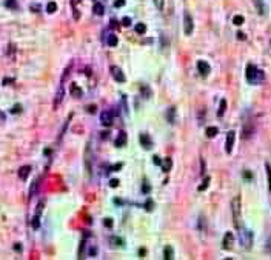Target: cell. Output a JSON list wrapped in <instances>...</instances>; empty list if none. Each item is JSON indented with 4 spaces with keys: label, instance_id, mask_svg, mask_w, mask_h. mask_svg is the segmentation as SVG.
Listing matches in <instances>:
<instances>
[{
    "label": "cell",
    "instance_id": "681fc988",
    "mask_svg": "<svg viewBox=\"0 0 271 260\" xmlns=\"http://www.w3.org/2000/svg\"><path fill=\"white\" fill-rule=\"evenodd\" d=\"M5 119H6V117H5V114L0 111V122H5Z\"/></svg>",
    "mask_w": 271,
    "mask_h": 260
},
{
    "label": "cell",
    "instance_id": "f907efd6",
    "mask_svg": "<svg viewBox=\"0 0 271 260\" xmlns=\"http://www.w3.org/2000/svg\"><path fill=\"white\" fill-rule=\"evenodd\" d=\"M243 177H248V178H253V175L250 173H243Z\"/></svg>",
    "mask_w": 271,
    "mask_h": 260
},
{
    "label": "cell",
    "instance_id": "ab89813d",
    "mask_svg": "<svg viewBox=\"0 0 271 260\" xmlns=\"http://www.w3.org/2000/svg\"><path fill=\"white\" fill-rule=\"evenodd\" d=\"M103 223H105V226H106V228H111V226H113V218H105V222H103Z\"/></svg>",
    "mask_w": 271,
    "mask_h": 260
},
{
    "label": "cell",
    "instance_id": "d590c367",
    "mask_svg": "<svg viewBox=\"0 0 271 260\" xmlns=\"http://www.w3.org/2000/svg\"><path fill=\"white\" fill-rule=\"evenodd\" d=\"M142 191H143V194H148V192L151 191V186L148 185V182H143V188H142Z\"/></svg>",
    "mask_w": 271,
    "mask_h": 260
},
{
    "label": "cell",
    "instance_id": "8992f818",
    "mask_svg": "<svg viewBox=\"0 0 271 260\" xmlns=\"http://www.w3.org/2000/svg\"><path fill=\"white\" fill-rule=\"evenodd\" d=\"M109 73H111V76L114 77V80H116V82H119V83H123V82L127 80V77H125L123 71H122L119 66H111V68H109Z\"/></svg>",
    "mask_w": 271,
    "mask_h": 260
},
{
    "label": "cell",
    "instance_id": "7dc6e473",
    "mask_svg": "<svg viewBox=\"0 0 271 260\" xmlns=\"http://www.w3.org/2000/svg\"><path fill=\"white\" fill-rule=\"evenodd\" d=\"M14 249L20 253V251H22V246H20V243H16V246H14Z\"/></svg>",
    "mask_w": 271,
    "mask_h": 260
},
{
    "label": "cell",
    "instance_id": "bcb514c9",
    "mask_svg": "<svg viewBox=\"0 0 271 260\" xmlns=\"http://www.w3.org/2000/svg\"><path fill=\"white\" fill-rule=\"evenodd\" d=\"M88 111H90L91 114H94V112H96V106H94V105H91V106H88Z\"/></svg>",
    "mask_w": 271,
    "mask_h": 260
},
{
    "label": "cell",
    "instance_id": "7bdbcfd3",
    "mask_svg": "<svg viewBox=\"0 0 271 260\" xmlns=\"http://www.w3.org/2000/svg\"><path fill=\"white\" fill-rule=\"evenodd\" d=\"M31 9H33V12H39V11H40V6H39V5H33Z\"/></svg>",
    "mask_w": 271,
    "mask_h": 260
},
{
    "label": "cell",
    "instance_id": "e0dca14e",
    "mask_svg": "<svg viewBox=\"0 0 271 260\" xmlns=\"http://www.w3.org/2000/svg\"><path fill=\"white\" fill-rule=\"evenodd\" d=\"M160 166H162L163 173H170L171 168H173V159H171V157H165V159L160 162Z\"/></svg>",
    "mask_w": 271,
    "mask_h": 260
},
{
    "label": "cell",
    "instance_id": "74e56055",
    "mask_svg": "<svg viewBox=\"0 0 271 260\" xmlns=\"http://www.w3.org/2000/svg\"><path fill=\"white\" fill-rule=\"evenodd\" d=\"M131 25V19L130 17H123L122 19V26H130Z\"/></svg>",
    "mask_w": 271,
    "mask_h": 260
},
{
    "label": "cell",
    "instance_id": "60d3db41",
    "mask_svg": "<svg viewBox=\"0 0 271 260\" xmlns=\"http://www.w3.org/2000/svg\"><path fill=\"white\" fill-rule=\"evenodd\" d=\"M123 5H125V0H116V3H114L116 8H120V6H123Z\"/></svg>",
    "mask_w": 271,
    "mask_h": 260
},
{
    "label": "cell",
    "instance_id": "d6986e66",
    "mask_svg": "<svg viewBox=\"0 0 271 260\" xmlns=\"http://www.w3.org/2000/svg\"><path fill=\"white\" fill-rule=\"evenodd\" d=\"M254 5H256V9L260 15H265L267 14V6H265V2L264 0H254Z\"/></svg>",
    "mask_w": 271,
    "mask_h": 260
},
{
    "label": "cell",
    "instance_id": "52a82bcc",
    "mask_svg": "<svg viewBox=\"0 0 271 260\" xmlns=\"http://www.w3.org/2000/svg\"><path fill=\"white\" fill-rule=\"evenodd\" d=\"M254 122H247L245 125H243V131H242V139L243 140H247V139H251L253 137V134H254Z\"/></svg>",
    "mask_w": 271,
    "mask_h": 260
},
{
    "label": "cell",
    "instance_id": "9c48e42d",
    "mask_svg": "<svg viewBox=\"0 0 271 260\" xmlns=\"http://www.w3.org/2000/svg\"><path fill=\"white\" fill-rule=\"evenodd\" d=\"M233 245H234V234H233L231 231H228L225 236H224V240H222V248H224V249H226V251H229V249H233Z\"/></svg>",
    "mask_w": 271,
    "mask_h": 260
},
{
    "label": "cell",
    "instance_id": "3957f363",
    "mask_svg": "<svg viewBox=\"0 0 271 260\" xmlns=\"http://www.w3.org/2000/svg\"><path fill=\"white\" fill-rule=\"evenodd\" d=\"M43 209H45V200H40V202H39V205H37V209H36V213H34L33 222H31L33 229H37V228L40 226V217H42Z\"/></svg>",
    "mask_w": 271,
    "mask_h": 260
},
{
    "label": "cell",
    "instance_id": "8fae6325",
    "mask_svg": "<svg viewBox=\"0 0 271 260\" xmlns=\"http://www.w3.org/2000/svg\"><path fill=\"white\" fill-rule=\"evenodd\" d=\"M197 69H199L200 76H203V77H207V76L210 74V71H211L210 63H207L205 60H199V62H197Z\"/></svg>",
    "mask_w": 271,
    "mask_h": 260
},
{
    "label": "cell",
    "instance_id": "d6a6232c",
    "mask_svg": "<svg viewBox=\"0 0 271 260\" xmlns=\"http://www.w3.org/2000/svg\"><path fill=\"white\" fill-rule=\"evenodd\" d=\"M243 22H245V19H243L242 15H234V19H233V23H234V25H237V26L243 25Z\"/></svg>",
    "mask_w": 271,
    "mask_h": 260
},
{
    "label": "cell",
    "instance_id": "83f0119b",
    "mask_svg": "<svg viewBox=\"0 0 271 260\" xmlns=\"http://www.w3.org/2000/svg\"><path fill=\"white\" fill-rule=\"evenodd\" d=\"M5 6L9 8V9H17L19 8V3L16 0H5Z\"/></svg>",
    "mask_w": 271,
    "mask_h": 260
},
{
    "label": "cell",
    "instance_id": "5b68a950",
    "mask_svg": "<svg viewBox=\"0 0 271 260\" xmlns=\"http://www.w3.org/2000/svg\"><path fill=\"white\" fill-rule=\"evenodd\" d=\"M85 168L88 175L92 174V149H91V143H87L85 148Z\"/></svg>",
    "mask_w": 271,
    "mask_h": 260
},
{
    "label": "cell",
    "instance_id": "ac0fdd59",
    "mask_svg": "<svg viewBox=\"0 0 271 260\" xmlns=\"http://www.w3.org/2000/svg\"><path fill=\"white\" fill-rule=\"evenodd\" d=\"M29 173H31V166H29V165L22 166V168L19 170V178H20V180H26L28 175H29Z\"/></svg>",
    "mask_w": 271,
    "mask_h": 260
},
{
    "label": "cell",
    "instance_id": "e575fe53",
    "mask_svg": "<svg viewBox=\"0 0 271 260\" xmlns=\"http://www.w3.org/2000/svg\"><path fill=\"white\" fill-rule=\"evenodd\" d=\"M154 5H156V8L159 11H162L163 9V5H165V0H154Z\"/></svg>",
    "mask_w": 271,
    "mask_h": 260
},
{
    "label": "cell",
    "instance_id": "ee69618b",
    "mask_svg": "<svg viewBox=\"0 0 271 260\" xmlns=\"http://www.w3.org/2000/svg\"><path fill=\"white\" fill-rule=\"evenodd\" d=\"M237 39H239V40H245V39H247V36H245L243 33H237Z\"/></svg>",
    "mask_w": 271,
    "mask_h": 260
},
{
    "label": "cell",
    "instance_id": "5bb4252c",
    "mask_svg": "<svg viewBox=\"0 0 271 260\" xmlns=\"http://www.w3.org/2000/svg\"><path fill=\"white\" fill-rule=\"evenodd\" d=\"M63 94H65V89H63V85H60L59 89H57V92H56V97H54V109H57L59 105L62 103V100H63Z\"/></svg>",
    "mask_w": 271,
    "mask_h": 260
},
{
    "label": "cell",
    "instance_id": "2e32d148",
    "mask_svg": "<svg viewBox=\"0 0 271 260\" xmlns=\"http://www.w3.org/2000/svg\"><path fill=\"white\" fill-rule=\"evenodd\" d=\"M127 142H128L127 132H123V131H122V132H119V137L116 139V142H114V143H116V146H117V148H122V146H125V145H127Z\"/></svg>",
    "mask_w": 271,
    "mask_h": 260
},
{
    "label": "cell",
    "instance_id": "484cf974",
    "mask_svg": "<svg viewBox=\"0 0 271 260\" xmlns=\"http://www.w3.org/2000/svg\"><path fill=\"white\" fill-rule=\"evenodd\" d=\"M136 33L140 34V36H143V34L146 33V25H145V23H137V25H136Z\"/></svg>",
    "mask_w": 271,
    "mask_h": 260
},
{
    "label": "cell",
    "instance_id": "f546056e",
    "mask_svg": "<svg viewBox=\"0 0 271 260\" xmlns=\"http://www.w3.org/2000/svg\"><path fill=\"white\" fill-rule=\"evenodd\" d=\"M210 182H211V178H210V177H205V178H203V182H202V185H200L197 189H199V191H205V189L210 186Z\"/></svg>",
    "mask_w": 271,
    "mask_h": 260
},
{
    "label": "cell",
    "instance_id": "f6af8a7d",
    "mask_svg": "<svg viewBox=\"0 0 271 260\" xmlns=\"http://www.w3.org/2000/svg\"><path fill=\"white\" fill-rule=\"evenodd\" d=\"M153 162H154L156 165H160V162H162V160H160V159L157 157V156H154V157H153Z\"/></svg>",
    "mask_w": 271,
    "mask_h": 260
},
{
    "label": "cell",
    "instance_id": "9a60e30c",
    "mask_svg": "<svg viewBox=\"0 0 271 260\" xmlns=\"http://www.w3.org/2000/svg\"><path fill=\"white\" fill-rule=\"evenodd\" d=\"M69 92H71V95H73V97H76V99H82V95H83L82 88L79 86L77 83H73V85H71V88H69Z\"/></svg>",
    "mask_w": 271,
    "mask_h": 260
},
{
    "label": "cell",
    "instance_id": "d4e9b609",
    "mask_svg": "<svg viewBox=\"0 0 271 260\" xmlns=\"http://www.w3.org/2000/svg\"><path fill=\"white\" fill-rule=\"evenodd\" d=\"M225 109H226V100L222 99L220 100V106H219V111H217V117H222L225 114Z\"/></svg>",
    "mask_w": 271,
    "mask_h": 260
},
{
    "label": "cell",
    "instance_id": "277c9868",
    "mask_svg": "<svg viewBox=\"0 0 271 260\" xmlns=\"http://www.w3.org/2000/svg\"><path fill=\"white\" fill-rule=\"evenodd\" d=\"M183 31H185V36H191L194 31V22L189 12L183 14Z\"/></svg>",
    "mask_w": 271,
    "mask_h": 260
},
{
    "label": "cell",
    "instance_id": "7c38bea8",
    "mask_svg": "<svg viewBox=\"0 0 271 260\" xmlns=\"http://www.w3.org/2000/svg\"><path fill=\"white\" fill-rule=\"evenodd\" d=\"M234 140H236V135H234V131H229L226 134V145H225V149L228 154L233 152V146H234Z\"/></svg>",
    "mask_w": 271,
    "mask_h": 260
},
{
    "label": "cell",
    "instance_id": "30bf717a",
    "mask_svg": "<svg viewBox=\"0 0 271 260\" xmlns=\"http://www.w3.org/2000/svg\"><path fill=\"white\" fill-rule=\"evenodd\" d=\"M240 240H242V245L247 249H250L251 248V243H253V234H251V231H242L240 232Z\"/></svg>",
    "mask_w": 271,
    "mask_h": 260
},
{
    "label": "cell",
    "instance_id": "b9f144b4",
    "mask_svg": "<svg viewBox=\"0 0 271 260\" xmlns=\"http://www.w3.org/2000/svg\"><path fill=\"white\" fill-rule=\"evenodd\" d=\"M120 168H122V163H117V165L111 166V168H109V171H117V170H120Z\"/></svg>",
    "mask_w": 271,
    "mask_h": 260
},
{
    "label": "cell",
    "instance_id": "8d00e7d4",
    "mask_svg": "<svg viewBox=\"0 0 271 260\" xmlns=\"http://www.w3.org/2000/svg\"><path fill=\"white\" fill-rule=\"evenodd\" d=\"M145 209H146V211H153V200H151V199L146 200V203H145Z\"/></svg>",
    "mask_w": 271,
    "mask_h": 260
},
{
    "label": "cell",
    "instance_id": "7a4b0ae2",
    "mask_svg": "<svg viewBox=\"0 0 271 260\" xmlns=\"http://www.w3.org/2000/svg\"><path fill=\"white\" fill-rule=\"evenodd\" d=\"M245 77H247V82H250L251 85H257L260 82H264L265 76L260 69H257L256 65H248L247 69H245Z\"/></svg>",
    "mask_w": 271,
    "mask_h": 260
},
{
    "label": "cell",
    "instance_id": "f35d334b",
    "mask_svg": "<svg viewBox=\"0 0 271 260\" xmlns=\"http://www.w3.org/2000/svg\"><path fill=\"white\" fill-rule=\"evenodd\" d=\"M109 186H111V188H117V186H119V180H117V178H113V180L109 182Z\"/></svg>",
    "mask_w": 271,
    "mask_h": 260
},
{
    "label": "cell",
    "instance_id": "6da1fadb",
    "mask_svg": "<svg viewBox=\"0 0 271 260\" xmlns=\"http://www.w3.org/2000/svg\"><path fill=\"white\" fill-rule=\"evenodd\" d=\"M231 213H233L234 226L240 231L242 229V203H240V196H234V199L231 200Z\"/></svg>",
    "mask_w": 271,
    "mask_h": 260
},
{
    "label": "cell",
    "instance_id": "44dd1931",
    "mask_svg": "<svg viewBox=\"0 0 271 260\" xmlns=\"http://www.w3.org/2000/svg\"><path fill=\"white\" fill-rule=\"evenodd\" d=\"M92 12H94L96 15H103V12H105L103 5H102V3H94V6H92Z\"/></svg>",
    "mask_w": 271,
    "mask_h": 260
},
{
    "label": "cell",
    "instance_id": "7402d4cb",
    "mask_svg": "<svg viewBox=\"0 0 271 260\" xmlns=\"http://www.w3.org/2000/svg\"><path fill=\"white\" fill-rule=\"evenodd\" d=\"M106 43H108V46H111V48L117 46V43H119V40H117V36L111 33V34L108 36V39H106Z\"/></svg>",
    "mask_w": 271,
    "mask_h": 260
},
{
    "label": "cell",
    "instance_id": "c3c4849f",
    "mask_svg": "<svg viewBox=\"0 0 271 260\" xmlns=\"http://www.w3.org/2000/svg\"><path fill=\"white\" fill-rule=\"evenodd\" d=\"M11 82H14V80H12V79H5V80H3V85H8V83H11Z\"/></svg>",
    "mask_w": 271,
    "mask_h": 260
},
{
    "label": "cell",
    "instance_id": "4dcf8cb0",
    "mask_svg": "<svg viewBox=\"0 0 271 260\" xmlns=\"http://www.w3.org/2000/svg\"><path fill=\"white\" fill-rule=\"evenodd\" d=\"M140 91H142V95H143L145 99H149V97H151V89H149V88H146L145 85H142V86H140Z\"/></svg>",
    "mask_w": 271,
    "mask_h": 260
},
{
    "label": "cell",
    "instance_id": "ba28073f",
    "mask_svg": "<svg viewBox=\"0 0 271 260\" xmlns=\"http://www.w3.org/2000/svg\"><path fill=\"white\" fill-rule=\"evenodd\" d=\"M100 122H102V125L106 126V128L113 125V114H111L109 109H103V111L100 112Z\"/></svg>",
    "mask_w": 271,
    "mask_h": 260
},
{
    "label": "cell",
    "instance_id": "4316f807",
    "mask_svg": "<svg viewBox=\"0 0 271 260\" xmlns=\"http://www.w3.org/2000/svg\"><path fill=\"white\" fill-rule=\"evenodd\" d=\"M39 183H40V180H39V178H36V180L33 182V185H31V189H29V199H31V197L36 194V189L39 188Z\"/></svg>",
    "mask_w": 271,
    "mask_h": 260
},
{
    "label": "cell",
    "instance_id": "1f68e13d",
    "mask_svg": "<svg viewBox=\"0 0 271 260\" xmlns=\"http://www.w3.org/2000/svg\"><path fill=\"white\" fill-rule=\"evenodd\" d=\"M46 11H48L49 14L56 12V11H57V5H56V2H49V3L46 5Z\"/></svg>",
    "mask_w": 271,
    "mask_h": 260
},
{
    "label": "cell",
    "instance_id": "816d5d0a",
    "mask_svg": "<svg viewBox=\"0 0 271 260\" xmlns=\"http://www.w3.org/2000/svg\"><path fill=\"white\" fill-rule=\"evenodd\" d=\"M139 254H140V256L143 257V256H145V249H140V251H139Z\"/></svg>",
    "mask_w": 271,
    "mask_h": 260
},
{
    "label": "cell",
    "instance_id": "ffe728a7",
    "mask_svg": "<svg viewBox=\"0 0 271 260\" xmlns=\"http://www.w3.org/2000/svg\"><path fill=\"white\" fill-rule=\"evenodd\" d=\"M174 257V251H173V246H165V249H163V259L165 260H171Z\"/></svg>",
    "mask_w": 271,
    "mask_h": 260
},
{
    "label": "cell",
    "instance_id": "4fadbf2b",
    "mask_svg": "<svg viewBox=\"0 0 271 260\" xmlns=\"http://www.w3.org/2000/svg\"><path fill=\"white\" fill-rule=\"evenodd\" d=\"M139 140H140V145L145 148V149H151L153 148V140H151V137L148 135V134H140L139 135Z\"/></svg>",
    "mask_w": 271,
    "mask_h": 260
},
{
    "label": "cell",
    "instance_id": "836d02e7",
    "mask_svg": "<svg viewBox=\"0 0 271 260\" xmlns=\"http://www.w3.org/2000/svg\"><path fill=\"white\" fill-rule=\"evenodd\" d=\"M11 112H12V114H20V112H22V105H19V103L14 105V106L11 108Z\"/></svg>",
    "mask_w": 271,
    "mask_h": 260
},
{
    "label": "cell",
    "instance_id": "cb8c5ba5",
    "mask_svg": "<svg viewBox=\"0 0 271 260\" xmlns=\"http://www.w3.org/2000/svg\"><path fill=\"white\" fill-rule=\"evenodd\" d=\"M174 117H176V108H174V106H171V108L168 109L167 119H168V122H170V123H173V122H174Z\"/></svg>",
    "mask_w": 271,
    "mask_h": 260
},
{
    "label": "cell",
    "instance_id": "f1b7e54d",
    "mask_svg": "<svg viewBox=\"0 0 271 260\" xmlns=\"http://www.w3.org/2000/svg\"><path fill=\"white\" fill-rule=\"evenodd\" d=\"M217 132H219V130L216 126H210V128H207V137H216Z\"/></svg>",
    "mask_w": 271,
    "mask_h": 260
},
{
    "label": "cell",
    "instance_id": "603a6c76",
    "mask_svg": "<svg viewBox=\"0 0 271 260\" xmlns=\"http://www.w3.org/2000/svg\"><path fill=\"white\" fill-rule=\"evenodd\" d=\"M80 2H82V0H71V5H73V9H74V19H76V20L80 19V12H79V9H77V5H79Z\"/></svg>",
    "mask_w": 271,
    "mask_h": 260
}]
</instances>
